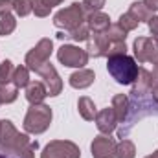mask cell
<instances>
[{
    "label": "cell",
    "instance_id": "f546056e",
    "mask_svg": "<svg viewBox=\"0 0 158 158\" xmlns=\"http://www.w3.org/2000/svg\"><path fill=\"white\" fill-rule=\"evenodd\" d=\"M83 6L88 11H99L105 6V0H83Z\"/></svg>",
    "mask_w": 158,
    "mask_h": 158
},
{
    "label": "cell",
    "instance_id": "277c9868",
    "mask_svg": "<svg viewBox=\"0 0 158 158\" xmlns=\"http://www.w3.org/2000/svg\"><path fill=\"white\" fill-rule=\"evenodd\" d=\"M83 22H86V13H85V6L79 2H74L72 6H68L53 15V24L57 28H64L66 31L77 28Z\"/></svg>",
    "mask_w": 158,
    "mask_h": 158
},
{
    "label": "cell",
    "instance_id": "7a4b0ae2",
    "mask_svg": "<svg viewBox=\"0 0 158 158\" xmlns=\"http://www.w3.org/2000/svg\"><path fill=\"white\" fill-rule=\"evenodd\" d=\"M30 143H31L30 138L26 134H20L9 119L0 121V147L4 151L19 156L30 147Z\"/></svg>",
    "mask_w": 158,
    "mask_h": 158
},
{
    "label": "cell",
    "instance_id": "ba28073f",
    "mask_svg": "<svg viewBox=\"0 0 158 158\" xmlns=\"http://www.w3.org/2000/svg\"><path fill=\"white\" fill-rule=\"evenodd\" d=\"M53 52V42L50 39H40L35 48H31L28 53H26V66L30 70H37L39 66H42L44 63L50 61V55Z\"/></svg>",
    "mask_w": 158,
    "mask_h": 158
},
{
    "label": "cell",
    "instance_id": "d4e9b609",
    "mask_svg": "<svg viewBox=\"0 0 158 158\" xmlns=\"http://www.w3.org/2000/svg\"><path fill=\"white\" fill-rule=\"evenodd\" d=\"M105 33H107V37H109L110 42H125V37H127V31L119 24H110Z\"/></svg>",
    "mask_w": 158,
    "mask_h": 158
},
{
    "label": "cell",
    "instance_id": "7c38bea8",
    "mask_svg": "<svg viewBox=\"0 0 158 158\" xmlns=\"http://www.w3.org/2000/svg\"><path fill=\"white\" fill-rule=\"evenodd\" d=\"M94 121H96L98 131L103 132V134H112L114 129H116V125H118V119H116V114H114L112 107H110V109H103V110H99V112L96 114Z\"/></svg>",
    "mask_w": 158,
    "mask_h": 158
},
{
    "label": "cell",
    "instance_id": "ffe728a7",
    "mask_svg": "<svg viewBox=\"0 0 158 158\" xmlns=\"http://www.w3.org/2000/svg\"><path fill=\"white\" fill-rule=\"evenodd\" d=\"M88 35H90V28H88L86 22H83V24H79L77 28L70 30L66 35H64V33H59L57 37H59V39H63V37H70V39L76 40V42H83V40H88Z\"/></svg>",
    "mask_w": 158,
    "mask_h": 158
},
{
    "label": "cell",
    "instance_id": "4dcf8cb0",
    "mask_svg": "<svg viewBox=\"0 0 158 158\" xmlns=\"http://www.w3.org/2000/svg\"><path fill=\"white\" fill-rule=\"evenodd\" d=\"M151 77H153V83H151V90H153V98L158 103V63L155 64L153 72H151Z\"/></svg>",
    "mask_w": 158,
    "mask_h": 158
},
{
    "label": "cell",
    "instance_id": "52a82bcc",
    "mask_svg": "<svg viewBox=\"0 0 158 158\" xmlns=\"http://www.w3.org/2000/svg\"><path fill=\"white\" fill-rule=\"evenodd\" d=\"M134 57L138 63H158V39L156 37H138L132 44Z\"/></svg>",
    "mask_w": 158,
    "mask_h": 158
},
{
    "label": "cell",
    "instance_id": "8992f818",
    "mask_svg": "<svg viewBox=\"0 0 158 158\" xmlns=\"http://www.w3.org/2000/svg\"><path fill=\"white\" fill-rule=\"evenodd\" d=\"M57 59L61 64L70 66V68H83L88 63V53L86 50L74 46V44H63L57 50Z\"/></svg>",
    "mask_w": 158,
    "mask_h": 158
},
{
    "label": "cell",
    "instance_id": "ac0fdd59",
    "mask_svg": "<svg viewBox=\"0 0 158 158\" xmlns=\"http://www.w3.org/2000/svg\"><path fill=\"white\" fill-rule=\"evenodd\" d=\"M77 110L79 114H81V118L86 119V121H92V119L96 118V105H94V101L90 99V98H86V96H83V98H79L77 101Z\"/></svg>",
    "mask_w": 158,
    "mask_h": 158
},
{
    "label": "cell",
    "instance_id": "f1b7e54d",
    "mask_svg": "<svg viewBox=\"0 0 158 158\" xmlns=\"http://www.w3.org/2000/svg\"><path fill=\"white\" fill-rule=\"evenodd\" d=\"M118 24L125 30V31H132V30H136V28H138V24H140V22H138V20H134L129 13H123V15L119 17Z\"/></svg>",
    "mask_w": 158,
    "mask_h": 158
},
{
    "label": "cell",
    "instance_id": "5b68a950",
    "mask_svg": "<svg viewBox=\"0 0 158 158\" xmlns=\"http://www.w3.org/2000/svg\"><path fill=\"white\" fill-rule=\"evenodd\" d=\"M40 158H81V151L74 142L53 140L42 149Z\"/></svg>",
    "mask_w": 158,
    "mask_h": 158
},
{
    "label": "cell",
    "instance_id": "5bb4252c",
    "mask_svg": "<svg viewBox=\"0 0 158 158\" xmlns=\"http://www.w3.org/2000/svg\"><path fill=\"white\" fill-rule=\"evenodd\" d=\"M46 96H48V90H46L44 83H40V81H33V83H30V85L26 86V99H28L31 105L42 103V101L46 99Z\"/></svg>",
    "mask_w": 158,
    "mask_h": 158
},
{
    "label": "cell",
    "instance_id": "6da1fadb",
    "mask_svg": "<svg viewBox=\"0 0 158 158\" xmlns=\"http://www.w3.org/2000/svg\"><path fill=\"white\" fill-rule=\"evenodd\" d=\"M107 70L112 76V79H116L119 85H132L134 79L138 76V64L132 57L125 55H114V57H107Z\"/></svg>",
    "mask_w": 158,
    "mask_h": 158
},
{
    "label": "cell",
    "instance_id": "cb8c5ba5",
    "mask_svg": "<svg viewBox=\"0 0 158 158\" xmlns=\"http://www.w3.org/2000/svg\"><path fill=\"white\" fill-rule=\"evenodd\" d=\"M17 28V19L13 15H6L0 19V35L6 37V35H11Z\"/></svg>",
    "mask_w": 158,
    "mask_h": 158
},
{
    "label": "cell",
    "instance_id": "7402d4cb",
    "mask_svg": "<svg viewBox=\"0 0 158 158\" xmlns=\"http://www.w3.org/2000/svg\"><path fill=\"white\" fill-rule=\"evenodd\" d=\"M136 156V147L131 140H121L116 143V158H134Z\"/></svg>",
    "mask_w": 158,
    "mask_h": 158
},
{
    "label": "cell",
    "instance_id": "4316f807",
    "mask_svg": "<svg viewBox=\"0 0 158 158\" xmlns=\"http://www.w3.org/2000/svg\"><path fill=\"white\" fill-rule=\"evenodd\" d=\"M52 4H50V0H33V13L37 15V17H48L50 15V11H52Z\"/></svg>",
    "mask_w": 158,
    "mask_h": 158
},
{
    "label": "cell",
    "instance_id": "e575fe53",
    "mask_svg": "<svg viewBox=\"0 0 158 158\" xmlns=\"http://www.w3.org/2000/svg\"><path fill=\"white\" fill-rule=\"evenodd\" d=\"M143 4H145L151 11H158V0H143Z\"/></svg>",
    "mask_w": 158,
    "mask_h": 158
},
{
    "label": "cell",
    "instance_id": "836d02e7",
    "mask_svg": "<svg viewBox=\"0 0 158 158\" xmlns=\"http://www.w3.org/2000/svg\"><path fill=\"white\" fill-rule=\"evenodd\" d=\"M35 149H37V142L35 143H30V147L22 153V155H19L17 158H33V153H35Z\"/></svg>",
    "mask_w": 158,
    "mask_h": 158
},
{
    "label": "cell",
    "instance_id": "44dd1931",
    "mask_svg": "<svg viewBox=\"0 0 158 158\" xmlns=\"http://www.w3.org/2000/svg\"><path fill=\"white\" fill-rule=\"evenodd\" d=\"M17 96H19V86L13 81L0 85V103H13Z\"/></svg>",
    "mask_w": 158,
    "mask_h": 158
},
{
    "label": "cell",
    "instance_id": "4fadbf2b",
    "mask_svg": "<svg viewBox=\"0 0 158 158\" xmlns=\"http://www.w3.org/2000/svg\"><path fill=\"white\" fill-rule=\"evenodd\" d=\"M86 24L90 28V31H96V33H103L109 30L110 26V17L107 13H101V11H90L86 15Z\"/></svg>",
    "mask_w": 158,
    "mask_h": 158
},
{
    "label": "cell",
    "instance_id": "1f68e13d",
    "mask_svg": "<svg viewBox=\"0 0 158 158\" xmlns=\"http://www.w3.org/2000/svg\"><path fill=\"white\" fill-rule=\"evenodd\" d=\"M11 11H13V0H0V19L11 15Z\"/></svg>",
    "mask_w": 158,
    "mask_h": 158
},
{
    "label": "cell",
    "instance_id": "603a6c76",
    "mask_svg": "<svg viewBox=\"0 0 158 158\" xmlns=\"http://www.w3.org/2000/svg\"><path fill=\"white\" fill-rule=\"evenodd\" d=\"M19 88H26L30 85V68L28 66H19L13 72V79H11Z\"/></svg>",
    "mask_w": 158,
    "mask_h": 158
},
{
    "label": "cell",
    "instance_id": "e0dca14e",
    "mask_svg": "<svg viewBox=\"0 0 158 158\" xmlns=\"http://www.w3.org/2000/svg\"><path fill=\"white\" fill-rule=\"evenodd\" d=\"M112 110L116 114V119L119 121H125L127 114H129V98L125 94H116L112 98Z\"/></svg>",
    "mask_w": 158,
    "mask_h": 158
},
{
    "label": "cell",
    "instance_id": "9c48e42d",
    "mask_svg": "<svg viewBox=\"0 0 158 158\" xmlns=\"http://www.w3.org/2000/svg\"><path fill=\"white\" fill-rule=\"evenodd\" d=\"M35 74H39L40 77H42V83H44V86H46V90H48V96L55 98V96L61 94V90H63V81L59 77L55 66H53L50 61L44 63L42 66H39V68L35 70Z\"/></svg>",
    "mask_w": 158,
    "mask_h": 158
},
{
    "label": "cell",
    "instance_id": "8fae6325",
    "mask_svg": "<svg viewBox=\"0 0 158 158\" xmlns=\"http://www.w3.org/2000/svg\"><path fill=\"white\" fill-rule=\"evenodd\" d=\"M88 46H86V53H88V57L92 55V57H107L109 55V48H110V40L107 37V33L103 31V33H96V31H92L90 35H88Z\"/></svg>",
    "mask_w": 158,
    "mask_h": 158
},
{
    "label": "cell",
    "instance_id": "30bf717a",
    "mask_svg": "<svg viewBox=\"0 0 158 158\" xmlns=\"http://www.w3.org/2000/svg\"><path fill=\"white\" fill-rule=\"evenodd\" d=\"M94 158H116V142L110 138V134L96 136L90 145Z\"/></svg>",
    "mask_w": 158,
    "mask_h": 158
},
{
    "label": "cell",
    "instance_id": "8d00e7d4",
    "mask_svg": "<svg viewBox=\"0 0 158 158\" xmlns=\"http://www.w3.org/2000/svg\"><path fill=\"white\" fill-rule=\"evenodd\" d=\"M145 158H158V151H155L153 155H149V156H145Z\"/></svg>",
    "mask_w": 158,
    "mask_h": 158
},
{
    "label": "cell",
    "instance_id": "484cf974",
    "mask_svg": "<svg viewBox=\"0 0 158 158\" xmlns=\"http://www.w3.org/2000/svg\"><path fill=\"white\" fill-rule=\"evenodd\" d=\"M13 9L19 17H28L33 13V0H13Z\"/></svg>",
    "mask_w": 158,
    "mask_h": 158
},
{
    "label": "cell",
    "instance_id": "d6a6232c",
    "mask_svg": "<svg viewBox=\"0 0 158 158\" xmlns=\"http://www.w3.org/2000/svg\"><path fill=\"white\" fill-rule=\"evenodd\" d=\"M147 24H149V30H151V33H153V35H155V37L158 39V15L151 17Z\"/></svg>",
    "mask_w": 158,
    "mask_h": 158
},
{
    "label": "cell",
    "instance_id": "9a60e30c",
    "mask_svg": "<svg viewBox=\"0 0 158 158\" xmlns=\"http://www.w3.org/2000/svg\"><path fill=\"white\" fill-rule=\"evenodd\" d=\"M151 83H153L151 72L145 70V68H140V70H138V76L134 79L132 94H134V96H145V94L151 90Z\"/></svg>",
    "mask_w": 158,
    "mask_h": 158
},
{
    "label": "cell",
    "instance_id": "f35d334b",
    "mask_svg": "<svg viewBox=\"0 0 158 158\" xmlns=\"http://www.w3.org/2000/svg\"><path fill=\"white\" fill-rule=\"evenodd\" d=\"M0 105H2V103H0Z\"/></svg>",
    "mask_w": 158,
    "mask_h": 158
},
{
    "label": "cell",
    "instance_id": "d6986e66",
    "mask_svg": "<svg viewBox=\"0 0 158 158\" xmlns=\"http://www.w3.org/2000/svg\"><path fill=\"white\" fill-rule=\"evenodd\" d=\"M129 15L134 19V20H138V22H149V19L153 17V11L143 4V2H134V4H131V9H129Z\"/></svg>",
    "mask_w": 158,
    "mask_h": 158
},
{
    "label": "cell",
    "instance_id": "d590c367",
    "mask_svg": "<svg viewBox=\"0 0 158 158\" xmlns=\"http://www.w3.org/2000/svg\"><path fill=\"white\" fill-rule=\"evenodd\" d=\"M61 2H63V0H50V4H52V6H59Z\"/></svg>",
    "mask_w": 158,
    "mask_h": 158
},
{
    "label": "cell",
    "instance_id": "74e56055",
    "mask_svg": "<svg viewBox=\"0 0 158 158\" xmlns=\"http://www.w3.org/2000/svg\"><path fill=\"white\" fill-rule=\"evenodd\" d=\"M0 158H6V156H0Z\"/></svg>",
    "mask_w": 158,
    "mask_h": 158
},
{
    "label": "cell",
    "instance_id": "3957f363",
    "mask_svg": "<svg viewBox=\"0 0 158 158\" xmlns=\"http://www.w3.org/2000/svg\"><path fill=\"white\" fill-rule=\"evenodd\" d=\"M52 118H53V114L48 105H44V103L31 105L24 118V131L30 134H42L50 127Z\"/></svg>",
    "mask_w": 158,
    "mask_h": 158
},
{
    "label": "cell",
    "instance_id": "83f0119b",
    "mask_svg": "<svg viewBox=\"0 0 158 158\" xmlns=\"http://www.w3.org/2000/svg\"><path fill=\"white\" fill-rule=\"evenodd\" d=\"M13 72H15V68H13V63L6 59V61L0 64V85H4V83H9V81L13 79Z\"/></svg>",
    "mask_w": 158,
    "mask_h": 158
},
{
    "label": "cell",
    "instance_id": "2e32d148",
    "mask_svg": "<svg viewBox=\"0 0 158 158\" xmlns=\"http://www.w3.org/2000/svg\"><path fill=\"white\" fill-rule=\"evenodd\" d=\"M94 70H88V68H79L77 72H74L72 76H70V85L74 86V88H88L92 83H94Z\"/></svg>",
    "mask_w": 158,
    "mask_h": 158
}]
</instances>
